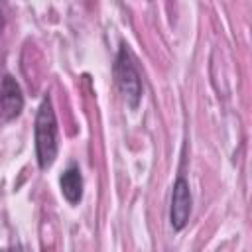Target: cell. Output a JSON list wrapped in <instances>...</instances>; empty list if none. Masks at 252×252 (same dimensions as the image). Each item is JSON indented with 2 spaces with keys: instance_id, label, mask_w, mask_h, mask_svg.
<instances>
[{
  "instance_id": "7a4b0ae2",
  "label": "cell",
  "mask_w": 252,
  "mask_h": 252,
  "mask_svg": "<svg viewBox=\"0 0 252 252\" xmlns=\"http://www.w3.org/2000/svg\"><path fill=\"white\" fill-rule=\"evenodd\" d=\"M114 79H116L120 93L126 98V104L132 110H136L142 100L144 87H142V77L134 65V57L126 45H120V49H118V55L114 61Z\"/></svg>"
},
{
  "instance_id": "277c9868",
  "label": "cell",
  "mask_w": 252,
  "mask_h": 252,
  "mask_svg": "<svg viewBox=\"0 0 252 252\" xmlns=\"http://www.w3.org/2000/svg\"><path fill=\"white\" fill-rule=\"evenodd\" d=\"M24 108V94L18 81L12 75H4L0 81V116L4 120H14Z\"/></svg>"
},
{
  "instance_id": "3957f363",
  "label": "cell",
  "mask_w": 252,
  "mask_h": 252,
  "mask_svg": "<svg viewBox=\"0 0 252 252\" xmlns=\"http://www.w3.org/2000/svg\"><path fill=\"white\" fill-rule=\"evenodd\" d=\"M193 197L189 191V183L183 177H177L171 189V205H169V222L173 230H183L191 217Z\"/></svg>"
},
{
  "instance_id": "6da1fadb",
  "label": "cell",
  "mask_w": 252,
  "mask_h": 252,
  "mask_svg": "<svg viewBox=\"0 0 252 252\" xmlns=\"http://www.w3.org/2000/svg\"><path fill=\"white\" fill-rule=\"evenodd\" d=\"M33 140H35V159L39 169H49L55 163L59 152L57 118L49 94H45L39 102L35 114V126H33Z\"/></svg>"
},
{
  "instance_id": "5b68a950",
  "label": "cell",
  "mask_w": 252,
  "mask_h": 252,
  "mask_svg": "<svg viewBox=\"0 0 252 252\" xmlns=\"http://www.w3.org/2000/svg\"><path fill=\"white\" fill-rule=\"evenodd\" d=\"M59 187H61L63 197L71 205H77L83 199V175H81V169L77 165H69L59 177Z\"/></svg>"
}]
</instances>
